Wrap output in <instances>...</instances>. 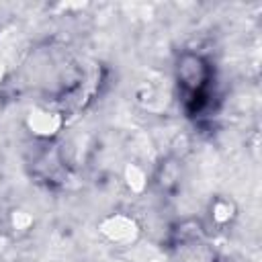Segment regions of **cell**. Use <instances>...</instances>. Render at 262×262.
I'll list each match as a JSON object with an SVG mask.
<instances>
[{"label": "cell", "instance_id": "obj_1", "mask_svg": "<svg viewBox=\"0 0 262 262\" xmlns=\"http://www.w3.org/2000/svg\"><path fill=\"white\" fill-rule=\"evenodd\" d=\"M178 78H180V84L190 88V90H199L207 78V72H205V66L201 61V57L196 55H186L180 63H178Z\"/></svg>", "mask_w": 262, "mask_h": 262}]
</instances>
